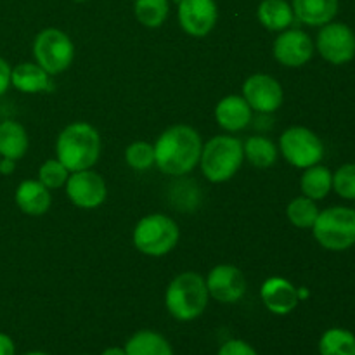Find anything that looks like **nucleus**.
<instances>
[{
  "mask_svg": "<svg viewBox=\"0 0 355 355\" xmlns=\"http://www.w3.org/2000/svg\"><path fill=\"white\" fill-rule=\"evenodd\" d=\"M69 172L59 159H47L38 170V180L44 184L47 189H59L68 180Z\"/></svg>",
  "mask_w": 355,
  "mask_h": 355,
  "instance_id": "c85d7f7f",
  "label": "nucleus"
},
{
  "mask_svg": "<svg viewBox=\"0 0 355 355\" xmlns=\"http://www.w3.org/2000/svg\"><path fill=\"white\" fill-rule=\"evenodd\" d=\"M10 66L6 59L0 58V96L7 92V89L10 87Z\"/></svg>",
  "mask_w": 355,
  "mask_h": 355,
  "instance_id": "2f4dec72",
  "label": "nucleus"
},
{
  "mask_svg": "<svg viewBox=\"0 0 355 355\" xmlns=\"http://www.w3.org/2000/svg\"><path fill=\"white\" fill-rule=\"evenodd\" d=\"M28 151V134L14 120L0 121V156L17 162Z\"/></svg>",
  "mask_w": 355,
  "mask_h": 355,
  "instance_id": "412c9836",
  "label": "nucleus"
},
{
  "mask_svg": "<svg viewBox=\"0 0 355 355\" xmlns=\"http://www.w3.org/2000/svg\"><path fill=\"white\" fill-rule=\"evenodd\" d=\"M333 189L343 200H355V163H345L333 173Z\"/></svg>",
  "mask_w": 355,
  "mask_h": 355,
  "instance_id": "c756f323",
  "label": "nucleus"
},
{
  "mask_svg": "<svg viewBox=\"0 0 355 355\" xmlns=\"http://www.w3.org/2000/svg\"><path fill=\"white\" fill-rule=\"evenodd\" d=\"M263 305L276 315H288L298 305V290L284 277H269L260 288Z\"/></svg>",
  "mask_w": 355,
  "mask_h": 355,
  "instance_id": "2eb2a0df",
  "label": "nucleus"
},
{
  "mask_svg": "<svg viewBox=\"0 0 355 355\" xmlns=\"http://www.w3.org/2000/svg\"><path fill=\"white\" fill-rule=\"evenodd\" d=\"M279 149L284 159L297 168H309L321 163L324 156V144L311 128L290 127L279 139Z\"/></svg>",
  "mask_w": 355,
  "mask_h": 355,
  "instance_id": "6e6552de",
  "label": "nucleus"
},
{
  "mask_svg": "<svg viewBox=\"0 0 355 355\" xmlns=\"http://www.w3.org/2000/svg\"><path fill=\"white\" fill-rule=\"evenodd\" d=\"M179 23L191 37H207L218 19V7L215 0H180Z\"/></svg>",
  "mask_w": 355,
  "mask_h": 355,
  "instance_id": "ddd939ff",
  "label": "nucleus"
},
{
  "mask_svg": "<svg viewBox=\"0 0 355 355\" xmlns=\"http://www.w3.org/2000/svg\"><path fill=\"white\" fill-rule=\"evenodd\" d=\"M82 355H87V354H82Z\"/></svg>",
  "mask_w": 355,
  "mask_h": 355,
  "instance_id": "58836bf2",
  "label": "nucleus"
},
{
  "mask_svg": "<svg viewBox=\"0 0 355 355\" xmlns=\"http://www.w3.org/2000/svg\"><path fill=\"white\" fill-rule=\"evenodd\" d=\"M170 12L168 0H135L134 14L146 28H159Z\"/></svg>",
  "mask_w": 355,
  "mask_h": 355,
  "instance_id": "a878e982",
  "label": "nucleus"
},
{
  "mask_svg": "<svg viewBox=\"0 0 355 355\" xmlns=\"http://www.w3.org/2000/svg\"><path fill=\"white\" fill-rule=\"evenodd\" d=\"M66 194L75 207L92 210L101 207L107 198V186L103 177L94 170H80L66 180Z\"/></svg>",
  "mask_w": 355,
  "mask_h": 355,
  "instance_id": "9d476101",
  "label": "nucleus"
},
{
  "mask_svg": "<svg viewBox=\"0 0 355 355\" xmlns=\"http://www.w3.org/2000/svg\"><path fill=\"white\" fill-rule=\"evenodd\" d=\"M24 355H49V354H45V352H28Z\"/></svg>",
  "mask_w": 355,
  "mask_h": 355,
  "instance_id": "c9c22d12",
  "label": "nucleus"
},
{
  "mask_svg": "<svg viewBox=\"0 0 355 355\" xmlns=\"http://www.w3.org/2000/svg\"><path fill=\"white\" fill-rule=\"evenodd\" d=\"M33 58L49 75H59L71 66L75 45L64 31L47 28L35 37Z\"/></svg>",
  "mask_w": 355,
  "mask_h": 355,
  "instance_id": "0eeeda50",
  "label": "nucleus"
},
{
  "mask_svg": "<svg viewBox=\"0 0 355 355\" xmlns=\"http://www.w3.org/2000/svg\"><path fill=\"white\" fill-rule=\"evenodd\" d=\"M314 42L305 31L298 28H288L281 31L279 37L274 40V58L286 68H300L307 64L314 55Z\"/></svg>",
  "mask_w": 355,
  "mask_h": 355,
  "instance_id": "f8f14e48",
  "label": "nucleus"
},
{
  "mask_svg": "<svg viewBox=\"0 0 355 355\" xmlns=\"http://www.w3.org/2000/svg\"><path fill=\"white\" fill-rule=\"evenodd\" d=\"M75 2H87V0H75Z\"/></svg>",
  "mask_w": 355,
  "mask_h": 355,
  "instance_id": "e433bc0d",
  "label": "nucleus"
},
{
  "mask_svg": "<svg viewBox=\"0 0 355 355\" xmlns=\"http://www.w3.org/2000/svg\"><path fill=\"white\" fill-rule=\"evenodd\" d=\"M127 355H173L168 340L151 329H142L132 335L125 345Z\"/></svg>",
  "mask_w": 355,
  "mask_h": 355,
  "instance_id": "4be33fe9",
  "label": "nucleus"
},
{
  "mask_svg": "<svg viewBox=\"0 0 355 355\" xmlns=\"http://www.w3.org/2000/svg\"><path fill=\"white\" fill-rule=\"evenodd\" d=\"M246 159L257 168H269L277 159V148L270 139L263 135H252L243 144Z\"/></svg>",
  "mask_w": 355,
  "mask_h": 355,
  "instance_id": "b1692460",
  "label": "nucleus"
},
{
  "mask_svg": "<svg viewBox=\"0 0 355 355\" xmlns=\"http://www.w3.org/2000/svg\"><path fill=\"white\" fill-rule=\"evenodd\" d=\"M207 281L198 272H182L173 277L165 293L166 311L177 321H194L208 305Z\"/></svg>",
  "mask_w": 355,
  "mask_h": 355,
  "instance_id": "7ed1b4c3",
  "label": "nucleus"
},
{
  "mask_svg": "<svg viewBox=\"0 0 355 355\" xmlns=\"http://www.w3.org/2000/svg\"><path fill=\"white\" fill-rule=\"evenodd\" d=\"M245 159L243 142L232 135H217L201 149V172L210 182H227L236 175Z\"/></svg>",
  "mask_w": 355,
  "mask_h": 355,
  "instance_id": "20e7f679",
  "label": "nucleus"
},
{
  "mask_svg": "<svg viewBox=\"0 0 355 355\" xmlns=\"http://www.w3.org/2000/svg\"><path fill=\"white\" fill-rule=\"evenodd\" d=\"M293 14L307 26H324L338 14L340 0H291Z\"/></svg>",
  "mask_w": 355,
  "mask_h": 355,
  "instance_id": "a211bd4d",
  "label": "nucleus"
},
{
  "mask_svg": "<svg viewBox=\"0 0 355 355\" xmlns=\"http://www.w3.org/2000/svg\"><path fill=\"white\" fill-rule=\"evenodd\" d=\"M243 97L253 111L269 114L279 110L283 104V87L274 76L257 73L243 83Z\"/></svg>",
  "mask_w": 355,
  "mask_h": 355,
  "instance_id": "9b49d317",
  "label": "nucleus"
},
{
  "mask_svg": "<svg viewBox=\"0 0 355 355\" xmlns=\"http://www.w3.org/2000/svg\"><path fill=\"white\" fill-rule=\"evenodd\" d=\"M55 153L68 172L92 168L101 156L99 132L87 121L69 123L59 134Z\"/></svg>",
  "mask_w": 355,
  "mask_h": 355,
  "instance_id": "f03ea898",
  "label": "nucleus"
},
{
  "mask_svg": "<svg viewBox=\"0 0 355 355\" xmlns=\"http://www.w3.org/2000/svg\"><path fill=\"white\" fill-rule=\"evenodd\" d=\"M179 225L163 214H153L141 218L134 229V246L148 257H163L179 243Z\"/></svg>",
  "mask_w": 355,
  "mask_h": 355,
  "instance_id": "423d86ee",
  "label": "nucleus"
},
{
  "mask_svg": "<svg viewBox=\"0 0 355 355\" xmlns=\"http://www.w3.org/2000/svg\"><path fill=\"white\" fill-rule=\"evenodd\" d=\"M49 73L37 62H21L10 71V85L24 94H38L51 89Z\"/></svg>",
  "mask_w": 355,
  "mask_h": 355,
  "instance_id": "6ab92c4d",
  "label": "nucleus"
},
{
  "mask_svg": "<svg viewBox=\"0 0 355 355\" xmlns=\"http://www.w3.org/2000/svg\"><path fill=\"white\" fill-rule=\"evenodd\" d=\"M315 49L324 61L342 66L355 58V33L345 23L331 21L319 30Z\"/></svg>",
  "mask_w": 355,
  "mask_h": 355,
  "instance_id": "1a4fd4ad",
  "label": "nucleus"
},
{
  "mask_svg": "<svg viewBox=\"0 0 355 355\" xmlns=\"http://www.w3.org/2000/svg\"><path fill=\"white\" fill-rule=\"evenodd\" d=\"M321 355H355V335L349 329L331 328L319 340Z\"/></svg>",
  "mask_w": 355,
  "mask_h": 355,
  "instance_id": "393cba45",
  "label": "nucleus"
},
{
  "mask_svg": "<svg viewBox=\"0 0 355 355\" xmlns=\"http://www.w3.org/2000/svg\"><path fill=\"white\" fill-rule=\"evenodd\" d=\"M257 17L269 31H284L291 26L295 14L288 0H262L257 9Z\"/></svg>",
  "mask_w": 355,
  "mask_h": 355,
  "instance_id": "aec40b11",
  "label": "nucleus"
},
{
  "mask_svg": "<svg viewBox=\"0 0 355 355\" xmlns=\"http://www.w3.org/2000/svg\"><path fill=\"white\" fill-rule=\"evenodd\" d=\"M252 111L243 96H227L215 107V120L224 130L239 132L250 125Z\"/></svg>",
  "mask_w": 355,
  "mask_h": 355,
  "instance_id": "dca6fc26",
  "label": "nucleus"
},
{
  "mask_svg": "<svg viewBox=\"0 0 355 355\" xmlns=\"http://www.w3.org/2000/svg\"><path fill=\"white\" fill-rule=\"evenodd\" d=\"M288 220L295 225V227L300 229H312L315 218L319 215V208L315 205L314 200L307 196L295 198L286 208Z\"/></svg>",
  "mask_w": 355,
  "mask_h": 355,
  "instance_id": "bb28decb",
  "label": "nucleus"
},
{
  "mask_svg": "<svg viewBox=\"0 0 355 355\" xmlns=\"http://www.w3.org/2000/svg\"><path fill=\"white\" fill-rule=\"evenodd\" d=\"M208 295L220 304H236L246 293V277L238 267L217 266L207 277Z\"/></svg>",
  "mask_w": 355,
  "mask_h": 355,
  "instance_id": "4468645a",
  "label": "nucleus"
},
{
  "mask_svg": "<svg viewBox=\"0 0 355 355\" xmlns=\"http://www.w3.org/2000/svg\"><path fill=\"white\" fill-rule=\"evenodd\" d=\"M51 203V189H47L40 180H23L17 186L16 205L23 214L38 217V215L47 214Z\"/></svg>",
  "mask_w": 355,
  "mask_h": 355,
  "instance_id": "f3484780",
  "label": "nucleus"
},
{
  "mask_svg": "<svg viewBox=\"0 0 355 355\" xmlns=\"http://www.w3.org/2000/svg\"><path fill=\"white\" fill-rule=\"evenodd\" d=\"M203 141L189 125L166 128L155 144V165L166 175L180 177L200 163Z\"/></svg>",
  "mask_w": 355,
  "mask_h": 355,
  "instance_id": "f257e3e1",
  "label": "nucleus"
},
{
  "mask_svg": "<svg viewBox=\"0 0 355 355\" xmlns=\"http://www.w3.org/2000/svg\"><path fill=\"white\" fill-rule=\"evenodd\" d=\"M0 355H16V345L6 333H0Z\"/></svg>",
  "mask_w": 355,
  "mask_h": 355,
  "instance_id": "473e14b6",
  "label": "nucleus"
},
{
  "mask_svg": "<svg viewBox=\"0 0 355 355\" xmlns=\"http://www.w3.org/2000/svg\"><path fill=\"white\" fill-rule=\"evenodd\" d=\"M173 2H175V3H179V2H180V0H173Z\"/></svg>",
  "mask_w": 355,
  "mask_h": 355,
  "instance_id": "4c0bfd02",
  "label": "nucleus"
},
{
  "mask_svg": "<svg viewBox=\"0 0 355 355\" xmlns=\"http://www.w3.org/2000/svg\"><path fill=\"white\" fill-rule=\"evenodd\" d=\"M125 159H127L128 166L134 170H148L155 165V146L149 142L137 141L132 142L127 149H125Z\"/></svg>",
  "mask_w": 355,
  "mask_h": 355,
  "instance_id": "cd10ccee",
  "label": "nucleus"
},
{
  "mask_svg": "<svg viewBox=\"0 0 355 355\" xmlns=\"http://www.w3.org/2000/svg\"><path fill=\"white\" fill-rule=\"evenodd\" d=\"M14 170H16V163H14V159H9V158L0 159V173H2V175H10Z\"/></svg>",
  "mask_w": 355,
  "mask_h": 355,
  "instance_id": "72a5a7b5",
  "label": "nucleus"
},
{
  "mask_svg": "<svg viewBox=\"0 0 355 355\" xmlns=\"http://www.w3.org/2000/svg\"><path fill=\"white\" fill-rule=\"evenodd\" d=\"M312 232L319 245L329 252H345L355 245V210L331 207L319 211Z\"/></svg>",
  "mask_w": 355,
  "mask_h": 355,
  "instance_id": "39448f33",
  "label": "nucleus"
},
{
  "mask_svg": "<svg viewBox=\"0 0 355 355\" xmlns=\"http://www.w3.org/2000/svg\"><path fill=\"white\" fill-rule=\"evenodd\" d=\"M101 355H127V352H125V349H120V347H110Z\"/></svg>",
  "mask_w": 355,
  "mask_h": 355,
  "instance_id": "f704fd0d",
  "label": "nucleus"
},
{
  "mask_svg": "<svg viewBox=\"0 0 355 355\" xmlns=\"http://www.w3.org/2000/svg\"><path fill=\"white\" fill-rule=\"evenodd\" d=\"M300 187L304 196L311 198V200L319 201L324 200L333 189V173L331 170L326 168L322 165H312L305 168L304 175H302Z\"/></svg>",
  "mask_w": 355,
  "mask_h": 355,
  "instance_id": "5701e85b",
  "label": "nucleus"
},
{
  "mask_svg": "<svg viewBox=\"0 0 355 355\" xmlns=\"http://www.w3.org/2000/svg\"><path fill=\"white\" fill-rule=\"evenodd\" d=\"M217 355H259L250 343L243 340H229L220 347Z\"/></svg>",
  "mask_w": 355,
  "mask_h": 355,
  "instance_id": "7c9ffc66",
  "label": "nucleus"
}]
</instances>
